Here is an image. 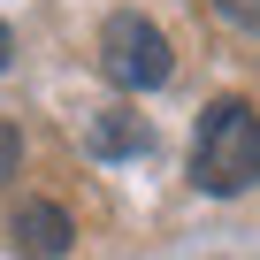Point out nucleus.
<instances>
[{
	"label": "nucleus",
	"instance_id": "f257e3e1",
	"mask_svg": "<svg viewBox=\"0 0 260 260\" xmlns=\"http://www.w3.org/2000/svg\"><path fill=\"white\" fill-rule=\"evenodd\" d=\"M191 184L230 199L245 184H260V115L245 100H214L199 115V138H191Z\"/></svg>",
	"mask_w": 260,
	"mask_h": 260
},
{
	"label": "nucleus",
	"instance_id": "f03ea898",
	"mask_svg": "<svg viewBox=\"0 0 260 260\" xmlns=\"http://www.w3.org/2000/svg\"><path fill=\"white\" fill-rule=\"evenodd\" d=\"M100 61H107V77L122 84V92H153V84H169V69H176V54H169V39H161V23H146V16H107V31H100Z\"/></svg>",
	"mask_w": 260,
	"mask_h": 260
},
{
	"label": "nucleus",
	"instance_id": "7ed1b4c3",
	"mask_svg": "<svg viewBox=\"0 0 260 260\" xmlns=\"http://www.w3.org/2000/svg\"><path fill=\"white\" fill-rule=\"evenodd\" d=\"M8 237H16L23 260H54V252H69V214L54 199H23L16 222H8Z\"/></svg>",
	"mask_w": 260,
	"mask_h": 260
},
{
	"label": "nucleus",
	"instance_id": "20e7f679",
	"mask_svg": "<svg viewBox=\"0 0 260 260\" xmlns=\"http://www.w3.org/2000/svg\"><path fill=\"white\" fill-rule=\"evenodd\" d=\"M92 146H100V153H138V146H146V122L122 115V107H107V115L92 122Z\"/></svg>",
	"mask_w": 260,
	"mask_h": 260
},
{
	"label": "nucleus",
	"instance_id": "39448f33",
	"mask_svg": "<svg viewBox=\"0 0 260 260\" xmlns=\"http://www.w3.org/2000/svg\"><path fill=\"white\" fill-rule=\"evenodd\" d=\"M214 8H222L237 31H260V0H214Z\"/></svg>",
	"mask_w": 260,
	"mask_h": 260
},
{
	"label": "nucleus",
	"instance_id": "423d86ee",
	"mask_svg": "<svg viewBox=\"0 0 260 260\" xmlns=\"http://www.w3.org/2000/svg\"><path fill=\"white\" fill-rule=\"evenodd\" d=\"M16 161H23V138H16V130H8V122H0V184H8V176H16Z\"/></svg>",
	"mask_w": 260,
	"mask_h": 260
},
{
	"label": "nucleus",
	"instance_id": "0eeeda50",
	"mask_svg": "<svg viewBox=\"0 0 260 260\" xmlns=\"http://www.w3.org/2000/svg\"><path fill=\"white\" fill-rule=\"evenodd\" d=\"M8 54H16V39H8V23H0V69H8Z\"/></svg>",
	"mask_w": 260,
	"mask_h": 260
}]
</instances>
